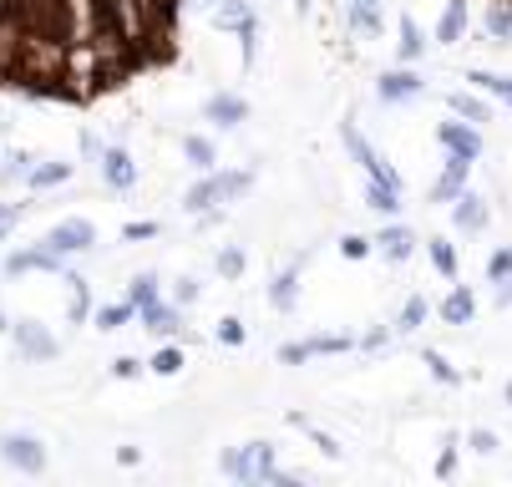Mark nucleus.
Listing matches in <instances>:
<instances>
[{
    "mask_svg": "<svg viewBox=\"0 0 512 487\" xmlns=\"http://www.w3.org/2000/svg\"><path fill=\"white\" fill-rule=\"evenodd\" d=\"M224 472H234L244 482H264V477H274V447L269 442H249L239 457H224Z\"/></svg>",
    "mask_w": 512,
    "mask_h": 487,
    "instance_id": "nucleus-1",
    "label": "nucleus"
},
{
    "mask_svg": "<svg viewBox=\"0 0 512 487\" xmlns=\"http://www.w3.org/2000/svg\"><path fill=\"white\" fill-rule=\"evenodd\" d=\"M249 188V173H224V178H208L188 193V208H213V203H229Z\"/></svg>",
    "mask_w": 512,
    "mask_h": 487,
    "instance_id": "nucleus-2",
    "label": "nucleus"
},
{
    "mask_svg": "<svg viewBox=\"0 0 512 487\" xmlns=\"http://www.w3.org/2000/svg\"><path fill=\"white\" fill-rule=\"evenodd\" d=\"M0 457H6L11 467H21V472H41V467H46L41 442H36V437H21V432H6V437H0Z\"/></svg>",
    "mask_w": 512,
    "mask_h": 487,
    "instance_id": "nucleus-3",
    "label": "nucleus"
},
{
    "mask_svg": "<svg viewBox=\"0 0 512 487\" xmlns=\"http://www.w3.org/2000/svg\"><path fill=\"white\" fill-rule=\"evenodd\" d=\"M87 244H92V224H82V219L56 224V229L46 234V249H51V254H71V249H87Z\"/></svg>",
    "mask_w": 512,
    "mask_h": 487,
    "instance_id": "nucleus-4",
    "label": "nucleus"
},
{
    "mask_svg": "<svg viewBox=\"0 0 512 487\" xmlns=\"http://www.w3.org/2000/svg\"><path fill=\"white\" fill-rule=\"evenodd\" d=\"M16 345H21L31 361H51V356H56V340H51L36 320H21V325H16Z\"/></svg>",
    "mask_w": 512,
    "mask_h": 487,
    "instance_id": "nucleus-5",
    "label": "nucleus"
},
{
    "mask_svg": "<svg viewBox=\"0 0 512 487\" xmlns=\"http://www.w3.org/2000/svg\"><path fill=\"white\" fill-rule=\"evenodd\" d=\"M244 97H208V122H224V127H234V122H244Z\"/></svg>",
    "mask_w": 512,
    "mask_h": 487,
    "instance_id": "nucleus-6",
    "label": "nucleus"
},
{
    "mask_svg": "<svg viewBox=\"0 0 512 487\" xmlns=\"http://www.w3.org/2000/svg\"><path fill=\"white\" fill-rule=\"evenodd\" d=\"M442 143H447L452 153H462V158H477V148H482V143H477V132H467V127H457V122L442 127Z\"/></svg>",
    "mask_w": 512,
    "mask_h": 487,
    "instance_id": "nucleus-7",
    "label": "nucleus"
},
{
    "mask_svg": "<svg viewBox=\"0 0 512 487\" xmlns=\"http://www.w3.org/2000/svg\"><path fill=\"white\" fill-rule=\"evenodd\" d=\"M421 92V82L411 77V72H391V77H381V97L386 102H401V97H416Z\"/></svg>",
    "mask_w": 512,
    "mask_h": 487,
    "instance_id": "nucleus-8",
    "label": "nucleus"
},
{
    "mask_svg": "<svg viewBox=\"0 0 512 487\" xmlns=\"http://www.w3.org/2000/svg\"><path fill=\"white\" fill-rule=\"evenodd\" d=\"M102 163H107V183H112V188H127V183L137 178V168H132V158H127L122 148H112Z\"/></svg>",
    "mask_w": 512,
    "mask_h": 487,
    "instance_id": "nucleus-9",
    "label": "nucleus"
},
{
    "mask_svg": "<svg viewBox=\"0 0 512 487\" xmlns=\"http://www.w3.org/2000/svg\"><path fill=\"white\" fill-rule=\"evenodd\" d=\"M16 56H21V31L16 26H0V77L16 66Z\"/></svg>",
    "mask_w": 512,
    "mask_h": 487,
    "instance_id": "nucleus-10",
    "label": "nucleus"
},
{
    "mask_svg": "<svg viewBox=\"0 0 512 487\" xmlns=\"http://www.w3.org/2000/svg\"><path fill=\"white\" fill-rule=\"evenodd\" d=\"M462 16H467V6H462V0H452L447 16H442V26H436V36H442V41H457V36H462Z\"/></svg>",
    "mask_w": 512,
    "mask_h": 487,
    "instance_id": "nucleus-11",
    "label": "nucleus"
},
{
    "mask_svg": "<svg viewBox=\"0 0 512 487\" xmlns=\"http://www.w3.org/2000/svg\"><path fill=\"white\" fill-rule=\"evenodd\" d=\"M462 178H467V158L457 153V158H452V168H447V178L436 183V198H452V193L462 188Z\"/></svg>",
    "mask_w": 512,
    "mask_h": 487,
    "instance_id": "nucleus-12",
    "label": "nucleus"
},
{
    "mask_svg": "<svg viewBox=\"0 0 512 487\" xmlns=\"http://www.w3.org/2000/svg\"><path fill=\"white\" fill-rule=\"evenodd\" d=\"M482 219H487V208H482V198H462V203H457V224H462V229H477Z\"/></svg>",
    "mask_w": 512,
    "mask_h": 487,
    "instance_id": "nucleus-13",
    "label": "nucleus"
},
{
    "mask_svg": "<svg viewBox=\"0 0 512 487\" xmlns=\"http://www.w3.org/2000/svg\"><path fill=\"white\" fill-rule=\"evenodd\" d=\"M381 249H386L391 259H406V254H411V234H406V229H391V234H381Z\"/></svg>",
    "mask_w": 512,
    "mask_h": 487,
    "instance_id": "nucleus-14",
    "label": "nucleus"
},
{
    "mask_svg": "<svg viewBox=\"0 0 512 487\" xmlns=\"http://www.w3.org/2000/svg\"><path fill=\"white\" fill-rule=\"evenodd\" d=\"M447 320H452V325H462V320H472V295H462V290H457V295L447 300Z\"/></svg>",
    "mask_w": 512,
    "mask_h": 487,
    "instance_id": "nucleus-15",
    "label": "nucleus"
},
{
    "mask_svg": "<svg viewBox=\"0 0 512 487\" xmlns=\"http://www.w3.org/2000/svg\"><path fill=\"white\" fill-rule=\"evenodd\" d=\"M365 198H371V208H381V214H391V208H396V188H386V183H371V193H365Z\"/></svg>",
    "mask_w": 512,
    "mask_h": 487,
    "instance_id": "nucleus-16",
    "label": "nucleus"
},
{
    "mask_svg": "<svg viewBox=\"0 0 512 487\" xmlns=\"http://www.w3.org/2000/svg\"><path fill=\"white\" fill-rule=\"evenodd\" d=\"M421 51V31H416V21H401V56H416Z\"/></svg>",
    "mask_w": 512,
    "mask_h": 487,
    "instance_id": "nucleus-17",
    "label": "nucleus"
},
{
    "mask_svg": "<svg viewBox=\"0 0 512 487\" xmlns=\"http://www.w3.org/2000/svg\"><path fill=\"white\" fill-rule=\"evenodd\" d=\"M472 82H482L487 92H497V97H507V102H512V82H507V77H487V72H472Z\"/></svg>",
    "mask_w": 512,
    "mask_h": 487,
    "instance_id": "nucleus-18",
    "label": "nucleus"
},
{
    "mask_svg": "<svg viewBox=\"0 0 512 487\" xmlns=\"http://www.w3.org/2000/svg\"><path fill=\"white\" fill-rule=\"evenodd\" d=\"M153 285H158L153 274H137V280H132V300L137 305H153Z\"/></svg>",
    "mask_w": 512,
    "mask_h": 487,
    "instance_id": "nucleus-19",
    "label": "nucleus"
},
{
    "mask_svg": "<svg viewBox=\"0 0 512 487\" xmlns=\"http://www.w3.org/2000/svg\"><path fill=\"white\" fill-rule=\"evenodd\" d=\"M183 148H188V158H193L198 168H208V163H213V148L203 143V137H188V143H183Z\"/></svg>",
    "mask_w": 512,
    "mask_h": 487,
    "instance_id": "nucleus-20",
    "label": "nucleus"
},
{
    "mask_svg": "<svg viewBox=\"0 0 512 487\" xmlns=\"http://www.w3.org/2000/svg\"><path fill=\"white\" fill-rule=\"evenodd\" d=\"M452 107H457L462 117H472V122H487V112H482V102H472V97H462V92L452 97Z\"/></svg>",
    "mask_w": 512,
    "mask_h": 487,
    "instance_id": "nucleus-21",
    "label": "nucleus"
},
{
    "mask_svg": "<svg viewBox=\"0 0 512 487\" xmlns=\"http://www.w3.org/2000/svg\"><path fill=\"white\" fill-rule=\"evenodd\" d=\"M289 300H295V269H289V274H284V280H279V285H274V305H279V310H284V305H289Z\"/></svg>",
    "mask_w": 512,
    "mask_h": 487,
    "instance_id": "nucleus-22",
    "label": "nucleus"
},
{
    "mask_svg": "<svg viewBox=\"0 0 512 487\" xmlns=\"http://www.w3.org/2000/svg\"><path fill=\"white\" fill-rule=\"evenodd\" d=\"M431 259H436V269H442V274H452V269H457V254H452L447 244H431Z\"/></svg>",
    "mask_w": 512,
    "mask_h": 487,
    "instance_id": "nucleus-23",
    "label": "nucleus"
},
{
    "mask_svg": "<svg viewBox=\"0 0 512 487\" xmlns=\"http://www.w3.org/2000/svg\"><path fill=\"white\" fill-rule=\"evenodd\" d=\"M178 366H183V356H178V351H163V356L153 361V371H158V376H173Z\"/></svg>",
    "mask_w": 512,
    "mask_h": 487,
    "instance_id": "nucleus-24",
    "label": "nucleus"
},
{
    "mask_svg": "<svg viewBox=\"0 0 512 487\" xmlns=\"http://www.w3.org/2000/svg\"><path fill=\"white\" fill-rule=\"evenodd\" d=\"M487 26H492V36H512V11H492Z\"/></svg>",
    "mask_w": 512,
    "mask_h": 487,
    "instance_id": "nucleus-25",
    "label": "nucleus"
},
{
    "mask_svg": "<svg viewBox=\"0 0 512 487\" xmlns=\"http://www.w3.org/2000/svg\"><path fill=\"white\" fill-rule=\"evenodd\" d=\"M426 366H431L436 376H442V381H457V371H452V366H447L442 356H436V351H426Z\"/></svg>",
    "mask_w": 512,
    "mask_h": 487,
    "instance_id": "nucleus-26",
    "label": "nucleus"
},
{
    "mask_svg": "<svg viewBox=\"0 0 512 487\" xmlns=\"http://www.w3.org/2000/svg\"><path fill=\"white\" fill-rule=\"evenodd\" d=\"M218 340H229V345H239V340H244V325H239V320H224V325H218Z\"/></svg>",
    "mask_w": 512,
    "mask_h": 487,
    "instance_id": "nucleus-27",
    "label": "nucleus"
},
{
    "mask_svg": "<svg viewBox=\"0 0 512 487\" xmlns=\"http://www.w3.org/2000/svg\"><path fill=\"white\" fill-rule=\"evenodd\" d=\"M66 173H71L66 163H51V168H41V173H36V183H61Z\"/></svg>",
    "mask_w": 512,
    "mask_h": 487,
    "instance_id": "nucleus-28",
    "label": "nucleus"
},
{
    "mask_svg": "<svg viewBox=\"0 0 512 487\" xmlns=\"http://www.w3.org/2000/svg\"><path fill=\"white\" fill-rule=\"evenodd\" d=\"M421 315H426V305H421V300H411V305H406V315H401V325H406V330H416V325H421Z\"/></svg>",
    "mask_w": 512,
    "mask_h": 487,
    "instance_id": "nucleus-29",
    "label": "nucleus"
},
{
    "mask_svg": "<svg viewBox=\"0 0 512 487\" xmlns=\"http://www.w3.org/2000/svg\"><path fill=\"white\" fill-rule=\"evenodd\" d=\"M218 269H224V274H239V269H244V259L229 249V254H218Z\"/></svg>",
    "mask_w": 512,
    "mask_h": 487,
    "instance_id": "nucleus-30",
    "label": "nucleus"
},
{
    "mask_svg": "<svg viewBox=\"0 0 512 487\" xmlns=\"http://www.w3.org/2000/svg\"><path fill=\"white\" fill-rule=\"evenodd\" d=\"M507 274H512V254H497L492 259V280H507Z\"/></svg>",
    "mask_w": 512,
    "mask_h": 487,
    "instance_id": "nucleus-31",
    "label": "nucleus"
},
{
    "mask_svg": "<svg viewBox=\"0 0 512 487\" xmlns=\"http://www.w3.org/2000/svg\"><path fill=\"white\" fill-rule=\"evenodd\" d=\"M127 320V305H112V310H102V325L112 330V325H122Z\"/></svg>",
    "mask_w": 512,
    "mask_h": 487,
    "instance_id": "nucleus-32",
    "label": "nucleus"
},
{
    "mask_svg": "<svg viewBox=\"0 0 512 487\" xmlns=\"http://www.w3.org/2000/svg\"><path fill=\"white\" fill-rule=\"evenodd\" d=\"M472 447H477V452H497V437H492V432H472Z\"/></svg>",
    "mask_w": 512,
    "mask_h": 487,
    "instance_id": "nucleus-33",
    "label": "nucleus"
},
{
    "mask_svg": "<svg viewBox=\"0 0 512 487\" xmlns=\"http://www.w3.org/2000/svg\"><path fill=\"white\" fill-rule=\"evenodd\" d=\"M340 249H345V254H350V259H360V254H365V249H371V244H365V239H345V244H340Z\"/></svg>",
    "mask_w": 512,
    "mask_h": 487,
    "instance_id": "nucleus-34",
    "label": "nucleus"
},
{
    "mask_svg": "<svg viewBox=\"0 0 512 487\" xmlns=\"http://www.w3.org/2000/svg\"><path fill=\"white\" fill-rule=\"evenodd\" d=\"M497 300H502V305H507V300H512V280H507V285H502V290H497Z\"/></svg>",
    "mask_w": 512,
    "mask_h": 487,
    "instance_id": "nucleus-35",
    "label": "nucleus"
},
{
    "mask_svg": "<svg viewBox=\"0 0 512 487\" xmlns=\"http://www.w3.org/2000/svg\"><path fill=\"white\" fill-rule=\"evenodd\" d=\"M295 6H300V11H305V6H310V0H295Z\"/></svg>",
    "mask_w": 512,
    "mask_h": 487,
    "instance_id": "nucleus-36",
    "label": "nucleus"
},
{
    "mask_svg": "<svg viewBox=\"0 0 512 487\" xmlns=\"http://www.w3.org/2000/svg\"><path fill=\"white\" fill-rule=\"evenodd\" d=\"M0 11H6V0H0Z\"/></svg>",
    "mask_w": 512,
    "mask_h": 487,
    "instance_id": "nucleus-37",
    "label": "nucleus"
},
{
    "mask_svg": "<svg viewBox=\"0 0 512 487\" xmlns=\"http://www.w3.org/2000/svg\"><path fill=\"white\" fill-rule=\"evenodd\" d=\"M0 330H6V320H0Z\"/></svg>",
    "mask_w": 512,
    "mask_h": 487,
    "instance_id": "nucleus-38",
    "label": "nucleus"
}]
</instances>
